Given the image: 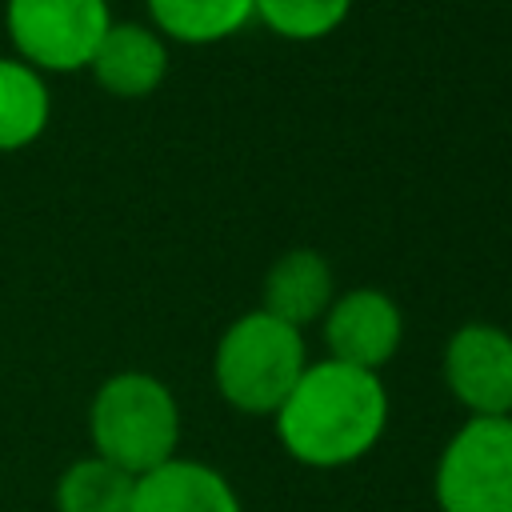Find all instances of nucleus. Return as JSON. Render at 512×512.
<instances>
[{
  "label": "nucleus",
  "mask_w": 512,
  "mask_h": 512,
  "mask_svg": "<svg viewBox=\"0 0 512 512\" xmlns=\"http://www.w3.org/2000/svg\"><path fill=\"white\" fill-rule=\"evenodd\" d=\"M332 304V268L320 252L312 248H292L284 252L268 276H264V312L304 328L312 320H320Z\"/></svg>",
  "instance_id": "10"
},
{
  "label": "nucleus",
  "mask_w": 512,
  "mask_h": 512,
  "mask_svg": "<svg viewBox=\"0 0 512 512\" xmlns=\"http://www.w3.org/2000/svg\"><path fill=\"white\" fill-rule=\"evenodd\" d=\"M88 436L96 456L132 476H144L176 456L180 404L172 388L152 372H112L88 404Z\"/></svg>",
  "instance_id": "2"
},
{
  "label": "nucleus",
  "mask_w": 512,
  "mask_h": 512,
  "mask_svg": "<svg viewBox=\"0 0 512 512\" xmlns=\"http://www.w3.org/2000/svg\"><path fill=\"white\" fill-rule=\"evenodd\" d=\"M148 24L176 44H216L256 20V0H144Z\"/></svg>",
  "instance_id": "12"
},
{
  "label": "nucleus",
  "mask_w": 512,
  "mask_h": 512,
  "mask_svg": "<svg viewBox=\"0 0 512 512\" xmlns=\"http://www.w3.org/2000/svg\"><path fill=\"white\" fill-rule=\"evenodd\" d=\"M440 512H512V416H468L432 480Z\"/></svg>",
  "instance_id": "5"
},
{
  "label": "nucleus",
  "mask_w": 512,
  "mask_h": 512,
  "mask_svg": "<svg viewBox=\"0 0 512 512\" xmlns=\"http://www.w3.org/2000/svg\"><path fill=\"white\" fill-rule=\"evenodd\" d=\"M132 512H244L236 488L204 460L172 456L136 476Z\"/></svg>",
  "instance_id": "9"
},
{
  "label": "nucleus",
  "mask_w": 512,
  "mask_h": 512,
  "mask_svg": "<svg viewBox=\"0 0 512 512\" xmlns=\"http://www.w3.org/2000/svg\"><path fill=\"white\" fill-rule=\"evenodd\" d=\"M304 368L308 352L300 328L268 316L264 308L236 316L212 356L216 392L248 416H272L288 400Z\"/></svg>",
  "instance_id": "3"
},
{
  "label": "nucleus",
  "mask_w": 512,
  "mask_h": 512,
  "mask_svg": "<svg viewBox=\"0 0 512 512\" xmlns=\"http://www.w3.org/2000/svg\"><path fill=\"white\" fill-rule=\"evenodd\" d=\"M96 88L120 100L152 96L168 76V40L140 20H112L104 40L96 44L88 68Z\"/></svg>",
  "instance_id": "8"
},
{
  "label": "nucleus",
  "mask_w": 512,
  "mask_h": 512,
  "mask_svg": "<svg viewBox=\"0 0 512 512\" xmlns=\"http://www.w3.org/2000/svg\"><path fill=\"white\" fill-rule=\"evenodd\" d=\"M132 496H136V476L108 464L96 452L72 460L52 488L56 512H132Z\"/></svg>",
  "instance_id": "13"
},
{
  "label": "nucleus",
  "mask_w": 512,
  "mask_h": 512,
  "mask_svg": "<svg viewBox=\"0 0 512 512\" xmlns=\"http://www.w3.org/2000/svg\"><path fill=\"white\" fill-rule=\"evenodd\" d=\"M284 452L308 468H344L376 448L388 424L380 372L316 360L300 372L288 400L272 412Z\"/></svg>",
  "instance_id": "1"
},
{
  "label": "nucleus",
  "mask_w": 512,
  "mask_h": 512,
  "mask_svg": "<svg viewBox=\"0 0 512 512\" xmlns=\"http://www.w3.org/2000/svg\"><path fill=\"white\" fill-rule=\"evenodd\" d=\"M4 36L16 60L44 76L84 72L112 24L108 0H4Z\"/></svg>",
  "instance_id": "4"
},
{
  "label": "nucleus",
  "mask_w": 512,
  "mask_h": 512,
  "mask_svg": "<svg viewBox=\"0 0 512 512\" xmlns=\"http://www.w3.org/2000/svg\"><path fill=\"white\" fill-rule=\"evenodd\" d=\"M52 120V88L48 76L32 64L0 52V156L32 148Z\"/></svg>",
  "instance_id": "11"
},
{
  "label": "nucleus",
  "mask_w": 512,
  "mask_h": 512,
  "mask_svg": "<svg viewBox=\"0 0 512 512\" xmlns=\"http://www.w3.org/2000/svg\"><path fill=\"white\" fill-rule=\"evenodd\" d=\"M352 0H256V20L284 40H320L344 24Z\"/></svg>",
  "instance_id": "14"
},
{
  "label": "nucleus",
  "mask_w": 512,
  "mask_h": 512,
  "mask_svg": "<svg viewBox=\"0 0 512 512\" xmlns=\"http://www.w3.org/2000/svg\"><path fill=\"white\" fill-rule=\"evenodd\" d=\"M444 380L472 416H512V336L496 324H464L444 348Z\"/></svg>",
  "instance_id": "6"
},
{
  "label": "nucleus",
  "mask_w": 512,
  "mask_h": 512,
  "mask_svg": "<svg viewBox=\"0 0 512 512\" xmlns=\"http://www.w3.org/2000/svg\"><path fill=\"white\" fill-rule=\"evenodd\" d=\"M404 336V316L388 292L376 288H352L344 296H332L324 312V340H328V360L352 364L380 372Z\"/></svg>",
  "instance_id": "7"
}]
</instances>
